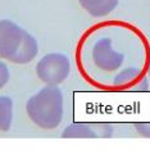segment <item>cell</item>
<instances>
[{"label":"cell","mask_w":150,"mask_h":150,"mask_svg":"<svg viewBox=\"0 0 150 150\" xmlns=\"http://www.w3.org/2000/svg\"><path fill=\"white\" fill-rule=\"evenodd\" d=\"M74 63L83 81L105 93H123L145 82L150 41L139 26L123 19H104L81 33Z\"/></svg>","instance_id":"1"},{"label":"cell","mask_w":150,"mask_h":150,"mask_svg":"<svg viewBox=\"0 0 150 150\" xmlns=\"http://www.w3.org/2000/svg\"><path fill=\"white\" fill-rule=\"evenodd\" d=\"M14 118V101L8 95H0V131L8 132Z\"/></svg>","instance_id":"7"},{"label":"cell","mask_w":150,"mask_h":150,"mask_svg":"<svg viewBox=\"0 0 150 150\" xmlns=\"http://www.w3.org/2000/svg\"><path fill=\"white\" fill-rule=\"evenodd\" d=\"M39 54L37 39L12 19H0V58L13 64H28Z\"/></svg>","instance_id":"2"},{"label":"cell","mask_w":150,"mask_h":150,"mask_svg":"<svg viewBox=\"0 0 150 150\" xmlns=\"http://www.w3.org/2000/svg\"><path fill=\"white\" fill-rule=\"evenodd\" d=\"M63 139H109L113 136V127L107 122H74L62 132Z\"/></svg>","instance_id":"5"},{"label":"cell","mask_w":150,"mask_h":150,"mask_svg":"<svg viewBox=\"0 0 150 150\" xmlns=\"http://www.w3.org/2000/svg\"><path fill=\"white\" fill-rule=\"evenodd\" d=\"M71 59L67 54L52 52L42 55L35 66V73L44 85L59 86L71 74Z\"/></svg>","instance_id":"4"},{"label":"cell","mask_w":150,"mask_h":150,"mask_svg":"<svg viewBox=\"0 0 150 150\" xmlns=\"http://www.w3.org/2000/svg\"><path fill=\"white\" fill-rule=\"evenodd\" d=\"M9 80H11V72L6 63L0 58V90L8 85Z\"/></svg>","instance_id":"8"},{"label":"cell","mask_w":150,"mask_h":150,"mask_svg":"<svg viewBox=\"0 0 150 150\" xmlns=\"http://www.w3.org/2000/svg\"><path fill=\"white\" fill-rule=\"evenodd\" d=\"M148 76H149V78H150V64H149V69H148Z\"/></svg>","instance_id":"10"},{"label":"cell","mask_w":150,"mask_h":150,"mask_svg":"<svg viewBox=\"0 0 150 150\" xmlns=\"http://www.w3.org/2000/svg\"><path fill=\"white\" fill-rule=\"evenodd\" d=\"M134 128L140 136L150 139V121L149 122H135Z\"/></svg>","instance_id":"9"},{"label":"cell","mask_w":150,"mask_h":150,"mask_svg":"<svg viewBox=\"0 0 150 150\" xmlns=\"http://www.w3.org/2000/svg\"><path fill=\"white\" fill-rule=\"evenodd\" d=\"M80 6L94 18H104L118 6V0H77Z\"/></svg>","instance_id":"6"},{"label":"cell","mask_w":150,"mask_h":150,"mask_svg":"<svg viewBox=\"0 0 150 150\" xmlns=\"http://www.w3.org/2000/svg\"><path fill=\"white\" fill-rule=\"evenodd\" d=\"M26 113L39 128L53 131L64 117V96L58 86L45 85L26 101Z\"/></svg>","instance_id":"3"}]
</instances>
